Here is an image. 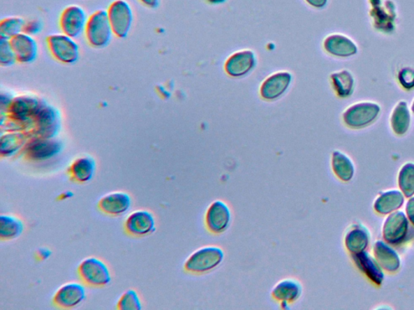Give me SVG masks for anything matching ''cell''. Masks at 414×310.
Wrapping results in <instances>:
<instances>
[{"instance_id": "cell-41", "label": "cell", "mask_w": 414, "mask_h": 310, "mask_svg": "<svg viewBox=\"0 0 414 310\" xmlns=\"http://www.w3.org/2000/svg\"><path fill=\"white\" fill-rule=\"evenodd\" d=\"M411 110H412V112L414 113V100H413V103H412Z\"/></svg>"}, {"instance_id": "cell-9", "label": "cell", "mask_w": 414, "mask_h": 310, "mask_svg": "<svg viewBox=\"0 0 414 310\" xmlns=\"http://www.w3.org/2000/svg\"><path fill=\"white\" fill-rule=\"evenodd\" d=\"M63 147V143L54 138L39 137L25 145L24 154L33 161H45L58 155Z\"/></svg>"}, {"instance_id": "cell-24", "label": "cell", "mask_w": 414, "mask_h": 310, "mask_svg": "<svg viewBox=\"0 0 414 310\" xmlns=\"http://www.w3.org/2000/svg\"><path fill=\"white\" fill-rule=\"evenodd\" d=\"M405 198L401 190H388L378 195L373 207L376 213L388 215L400 209L405 203Z\"/></svg>"}, {"instance_id": "cell-14", "label": "cell", "mask_w": 414, "mask_h": 310, "mask_svg": "<svg viewBox=\"0 0 414 310\" xmlns=\"http://www.w3.org/2000/svg\"><path fill=\"white\" fill-rule=\"evenodd\" d=\"M131 202L129 194L125 192H112L101 198L97 207L106 215L119 216L130 209Z\"/></svg>"}, {"instance_id": "cell-26", "label": "cell", "mask_w": 414, "mask_h": 310, "mask_svg": "<svg viewBox=\"0 0 414 310\" xmlns=\"http://www.w3.org/2000/svg\"><path fill=\"white\" fill-rule=\"evenodd\" d=\"M411 115L408 103L401 101L393 108L390 117V126L397 136H404L410 129Z\"/></svg>"}, {"instance_id": "cell-10", "label": "cell", "mask_w": 414, "mask_h": 310, "mask_svg": "<svg viewBox=\"0 0 414 310\" xmlns=\"http://www.w3.org/2000/svg\"><path fill=\"white\" fill-rule=\"evenodd\" d=\"M34 120L39 137L54 138L60 131L59 112L52 106L42 103Z\"/></svg>"}, {"instance_id": "cell-34", "label": "cell", "mask_w": 414, "mask_h": 310, "mask_svg": "<svg viewBox=\"0 0 414 310\" xmlns=\"http://www.w3.org/2000/svg\"><path fill=\"white\" fill-rule=\"evenodd\" d=\"M17 56L15 54L11 40L0 38V64L3 66H13L16 63Z\"/></svg>"}, {"instance_id": "cell-16", "label": "cell", "mask_w": 414, "mask_h": 310, "mask_svg": "<svg viewBox=\"0 0 414 310\" xmlns=\"http://www.w3.org/2000/svg\"><path fill=\"white\" fill-rule=\"evenodd\" d=\"M11 43L17 59L20 63L30 64L37 59L38 46L31 35L20 33L11 39Z\"/></svg>"}, {"instance_id": "cell-5", "label": "cell", "mask_w": 414, "mask_h": 310, "mask_svg": "<svg viewBox=\"0 0 414 310\" xmlns=\"http://www.w3.org/2000/svg\"><path fill=\"white\" fill-rule=\"evenodd\" d=\"M107 13L114 34L120 38H126L134 22L131 5L126 0H114L107 9Z\"/></svg>"}, {"instance_id": "cell-4", "label": "cell", "mask_w": 414, "mask_h": 310, "mask_svg": "<svg viewBox=\"0 0 414 310\" xmlns=\"http://www.w3.org/2000/svg\"><path fill=\"white\" fill-rule=\"evenodd\" d=\"M78 274L81 280L91 287H104L111 282L109 267L98 258H86L80 263Z\"/></svg>"}, {"instance_id": "cell-22", "label": "cell", "mask_w": 414, "mask_h": 310, "mask_svg": "<svg viewBox=\"0 0 414 310\" xmlns=\"http://www.w3.org/2000/svg\"><path fill=\"white\" fill-rule=\"evenodd\" d=\"M302 284L295 279H284L272 289L273 298L283 304L293 303L302 296Z\"/></svg>"}, {"instance_id": "cell-17", "label": "cell", "mask_w": 414, "mask_h": 310, "mask_svg": "<svg viewBox=\"0 0 414 310\" xmlns=\"http://www.w3.org/2000/svg\"><path fill=\"white\" fill-rule=\"evenodd\" d=\"M376 260L383 270L395 273L400 270L401 262L397 252L385 241H376L373 246Z\"/></svg>"}, {"instance_id": "cell-11", "label": "cell", "mask_w": 414, "mask_h": 310, "mask_svg": "<svg viewBox=\"0 0 414 310\" xmlns=\"http://www.w3.org/2000/svg\"><path fill=\"white\" fill-rule=\"evenodd\" d=\"M156 219L150 211L140 209L132 212L127 216L124 229L128 235L145 237L153 234L156 230Z\"/></svg>"}, {"instance_id": "cell-23", "label": "cell", "mask_w": 414, "mask_h": 310, "mask_svg": "<svg viewBox=\"0 0 414 310\" xmlns=\"http://www.w3.org/2000/svg\"><path fill=\"white\" fill-rule=\"evenodd\" d=\"M370 244V232L362 225L352 226L345 236V246L351 255L365 251Z\"/></svg>"}, {"instance_id": "cell-38", "label": "cell", "mask_w": 414, "mask_h": 310, "mask_svg": "<svg viewBox=\"0 0 414 310\" xmlns=\"http://www.w3.org/2000/svg\"><path fill=\"white\" fill-rule=\"evenodd\" d=\"M147 8L155 9L159 7L161 0H139Z\"/></svg>"}, {"instance_id": "cell-20", "label": "cell", "mask_w": 414, "mask_h": 310, "mask_svg": "<svg viewBox=\"0 0 414 310\" xmlns=\"http://www.w3.org/2000/svg\"><path fill=\"white\" fill-rule=\"evenodd\" d=\"M353 260L359 270L364 273L366 276L376 286H381L385 280V274L381 267L377 263L375 258H373L366 251L357 253L351 255Z\"/></svg>"}, {"instance_id": "cell-39", "label": "cell", "mask_w": 414, "mask_h": 310, "mask_svg": "<svg viewBox=\"0 0 414 310\" xmlns=\"http://www.w3.org/2000/svg\"><path fill=\"white\" fill-rule=\"evenodd\" d=\"M306 1L311 4V6L320 8L325 7L328 0H306Z\"/></svg>"}, {"instance_id": "cell-1", "label": "cell", "mask_w": 414, "mask_h": 310, "mask_svg": "<svg viewBox=\"0 0 414 310\" xmlns=\"http://www.w3.org/2000/svg\"><path fill=\"white\" fill-rule=\"evenodd\" d=\"M85 34L89 44L94 47L101 49L109 45L114 31L107 10H97L90 15Z\"/></svg>"}, {"instance_id": "cell-36", "label": "cell", "mask_w": 414, "mask_h": 310, "mask_svg": "<svg viewBox=\"0 0 414 310\" xmlns=\"http://www.w3.org/2000/svg\"><path fill=\"white\" fill-rule=\"evenodd\" d=\"M43 28V24L39 20H32L25 22L23 32L29 35L40 34Z\"/></svg>"}, {"instance_id": "cell-18", "label": "cell", "mask_w": 414, "mask_h": 310, "mask_svg": "<svg viewBox=\"0 0 414 310\" xmlns=\"http://www.w3.org/2000/svg\"><path fill=\"white\" fill-rule=\"evenodd\" d=\"M42 103L33 96H19L13 99L8 110L11 117L18 121H27L34 118Z\"/></svg>"}, {"instance_id": "cell-35", "label": "cell", "mask_w": 414, "mask_h": 310, "mask_svg": "<svg viewBox=\"0 0 414 310\" xmlns=\"http://www.w3.org/2000/svg\"><path fill=\"white\" fill-rule=\"evenodd\" d=\"M398 80L404 89L412 90L414 89V69L412 67H405L399 72Z\"/></svg>"}, {"instance_id": "cell-21", "label": "cell", "mask_w": 414, "mask_h": 310, "mask_svg": "<svg viewBox=\"0 0 414 310\" xmlns=\"http://www.w3.org/2000/svg\"><path fill=\"white\" fill-rule=\"evenodd\" d=\"M324 48L329 54L340 58H347L357 53V46L354 41L339 34L328 36L324 41Z\"/></svg>"}, {"instance_id": "cell-2", "label": "cell", "mask_w": 414, "mask_h": 310, "mask_svg": "<svg viewBox=\"0 0 414 310\" xmlns=\"http://www.w3.org/2000/svg\"><path fill=\"white\" fill-rule=\"evenodd\" d=\"M224 251L216 246H207L193 253L185 263L186 271L191 273H205L221 265Z\"/></svg>"}, {"instance_id": "cell-3", "label": "cell", "mask_w": 414, "mask_h": 310, "mask_svg": "<svg viewBox=\"0 0 414 310\" xmlns=\"http://www.w3.org/2000/svg\"><path fill=\"white\" fill-rule=\"evenodd\" d=\"M381 108L373 102H360L347 108L342 115L346 125L351 128H362L371 125L380 115Z\"/></svg>"}, {"instance_id": "cell-25", "label": "cell", "mask_w": 414, "mask_h": 310, "mask_svg": "<svg viewBox=\"0 0 414 310\" xmlns=\"http://www.w3.org/2000/svg\"><path fill=\"white\" fill-rule=\"evenodd\" d=\"M96 170L95 159L91 156L76 158L71 164L68 173L71 179L76 183L85 184L94 178Z\"/></svg>"}, {"instance_id": "cell-13", "label": "cell", "mask_w": 414, "mask_h": 310, "mask_svg": "<svg viewBox=\"0 0 414 310\" xmlns=\"http://www.w3.org/2000/svg\"><path fill=\"white\" fill-rule=\"evenodd\" d=\"M86 298V289L83 284L70 282L64 284L54 293V306L62 309H73L78 307Z\"/></svg>"}, {"instance_id": "cell-31", "label": "cell", "mask_w": 414, "mask_h": 310, "mask_svg": "<svg viewBox=\"0 0 414 310\" xmlns=\"http://www.w3.org/2000/svg\"><path fill=\"white\" fill-rule=\"evenodd\" d=\"M398 186L407 198L414 195V163L404 164L398 174Z\"/></svg>"}, {"instance_id": "cell-6", "label": "cell", "mask_w": 414, "mask_h": 310, "mask_svg": "<svg viewBox=\"0 0 414 310\" xmlns=\"http://www.w3.org/2000/svg\"><path fill=\"white\" fill-rule=\"evenodd\" d=\"M408 219L405 213L397 210L388 214L383 225V239L387 244L397 246L405 242L408 232Z\"/></svg>"}, {"instance_id": "cell-37", "label": "cell", "mask_w": 414, "mask_h": 310, "mask_svg": "<svg viewBox=\"0 0 414 310\" xmlns=\"http://www.w3.org/2000/svg\"><path fill=\"white\" fill-rule=\"evenodd\" d=\"M406 211L408 221H410L411 224L414 226V196H412V198L408 200Z\"/></svg>"}, {"instance_id": "cell-40", "label": "cell", "mask_w": 414, "mask_h": 310, "mask_svg": "<svg viewBox=\"0 0 414 310\" xmlns=\"http://www.w3.org/2000/svg\"><path fill=\"white\" fill-rule=\"evenodd\" d=\"M51 254H52V253H51V251L49 250L48 248H40L39 251V256L42 258V260H47V258L50 257Z\"/></svg>"}, {"instance_id": "cell-32", "label": "cell", "mask_w": 414, "mask_h": 310, "mask_svg": "<svg viewBox=\"0 0 414 310\" xmlns=\"http://www.w3.org/2000/svg\"><path fill=\"white\" fill-rule=\"evenodd\" d=\"M25 20L19 17L4 18L0 22V38L11 40L23 32Z\"/></svg>"}, {"instance_id": "cell-29", "label": "cell", "mask_w": 414, "mask_h": 310, "mask_svg": "<svg viewBox=\"0 0 414 310\" xmlns=\"http://www.w3.org/2000/svg\"><path fill=\"white\" fill-rule=\"evenodd\" d=\"M27 134L22 132H13L5 134L0 140V153L3 157H9L16 154L25 144H27Z\"/></svg>"}, {"instance_id": "cell-12", "label": "cell", "mask_w": 414, "mask_h": 310, "mask_svg": "<svg viewBox=\"0 0 414 310\" xmlns=\"http://www.w3.org/2000/svg\"><path fill=\"white\" fill-rule=\"evenodd\" d=\"M232 212L229 206L221 200H214L206 214L207 229L214 234H222L231 224Z\"/></svg>"}, {"instance_id": "cell-8", "label": "cell", "mask_w": 414, "mask_h": 310, "mask_svg": "<svg viewBox=\"0 0 414 310\" xmlns=\"http://www.w3.org/2000/svg\"><path fill=\"white\" fill-rule=\"evenodd\" d=\"M49 49L54 58L66 64H73L79 60L77 43L66 34H54L47 39Z\"/></svg>"}, {"instance_id": "cell-28", "label": "cell", "mask_w": 414, "mask_h": 310, "mask_svg": "<svg viewBox=\"0 0 414 310\" xmlns=\"http://www.w3.org/2000/svg\"><path fill=\"white\" fill-rule=\"evenodd\" d=\"M331 82L337 95L341 98L349 97L354 92L355 80L349 71L343 70L332 74Z\"/></svg>"}, {"instance_id": "cell-7", "label": "cell", "mask_w": 414, "mask_h": 310, "mask_svg": "<svg viewBox=\"0 0 414 310\" xmlns=\"http://www.w3.org/2000/svg\"><path fill=\"white\" fill-rule=\"evenodd\" d=\"M88 20V15L83 8L77 4H71L61 13L59 24L64 34L75 38L85 33Z\"/></svg>"}, {"instance_id": "cell-19", "label": "cell", "mask_w": 414, "mask_h": 310, "mask_svg": "<svg viewBox=\"0 0 414 310\" xmlns=\"http://www.w3.org/2000/svg\"><path fill=\"white\" fill-rule=\"evenodd\" d=\"M256 65L255 54L251 50H242L235 53L227 60L225 70L232 77L247 75Z\"/></svg>"}, {"instance_id": "cell-27", "label": "cell", "mask_w": 414, "mask_h": 310, "mask_svg": "<svg viewBox=\"0 0 414 310\" xmlns=\"http://www.w3.org/2000/svg\"><path fill=\"white\" fill-rule=\"evenodd\" d=\"M332 169L336 177L343 182H349L354 177L355 168L352 160L339 151L332 154Z\"/></svg>"}, {"instance_id": "cell-30", "label": "cell", "mask_w": 414, "mask_h": 310, "mask_svg": "<svg viewBox=\"0 0 414 310\" xmlns=\"http://www.w3.org/2000/svg\"><path fill=\"white\" fill-rule=\"evenodd\" d=\"M24 231L23 221L12 215L0 216V239L11 240L17 239Z\"/></svg>"}, {"instance_id": "cell-33", "label": "cell", "mask_w": 414, "mask_h": 310, "mask_svg": "<svg viewBox=\"0 0 414 310\" xmlns=\"http://www.w3.org/2000/svg\"><path fill=\"white\" fill-rule=\"evenodd\" d=\"M117 309L120 310H140L142 302L139 294L134 289H128L119 300Z\"/></svg>"}, {"instance_id": "cell-15", "label": "cell", "mask_w": 414, "mask_h": 310, "mask_svg": "<svg viewBox=\"0 0 414 310\" xmlns=\"http://www.w3.org/2000/svg\"><path fill=\"white\" fill-rule=\"evenodd\" d=\"M293 76L287 71H279L265 80L260 87V95L264 99H278L288 89Z\"/></svg>"}]
</instances>
